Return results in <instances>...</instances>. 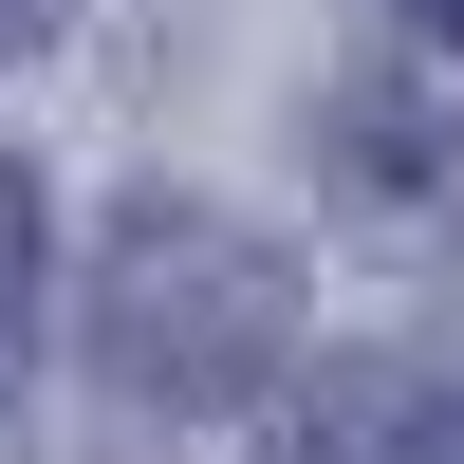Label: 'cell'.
I'll list each match as a JSON object with an SVG mask.
<instances>
[{
  "instance_id": "cell-1",
  "label": "cell",
  "mask_w": 464,
  "mask_h": 464,
  "mask_svg": "<svg viewBox=\"0 0 464 464\" xmlns=\"http://www.w3.org/2000/svg\"><path fill=\"white\" fill-rule=\"evenodd\" d=\"M279 353H297V260L186 186H149L93 260V372L130 409H242Z\"/></svg>"
},
{
  "instance_id": "cell-2",
  "label": "cell",
  "mask_w": 464,
  "mask_h": 464,
  "mask_svg": "<svg viewBox=\"0 0 464 464\" xmlns=\"http://www.w3.org/2000/svg\"><path fill=\"white\" fill-rule=\"evenodd\" d=\"M260 464H409V391H391V372H353V391L279 409V446H260Z\"/></svg>"
},
{
  "instance_id": "cell-3",
  "label": "cell",
  "mask_w": 464,
  "mask_h": 464,
  "mask_svg": "<svg viewBox=\"0 0 464 464\" xmlns=\"http://www.w3.org/2000/svg\"><path fill=\"white\" fill-rule=\"evenodd\" d=\"M19 353H37V186L0 168V391H19Z\"/></svg>"
},
{
  "instance_id": "cell-4",
  "label": "cell",
  "mask_w": 464,
  "mask_h": 464,
  "mask_svg": "<svg viewBox=\"0 0 464 464\" xmlns=\"http://www.w3.org/2000/svg\"><path fill=\"white\" fill-rule=\"evenodd\" d=\"M74 19V0H0V56H37V37H56Z\"/></svg>"
},
{
  "instance_id": "cell-5",
  "label": "cell",
  "mask_w": 464,
  "mask_h": 464,
  "mask_svg": "<svg viewBox=\"0 0 464 464\" xmlns=\"http://www.w3.org/2000/svg\"><path fill=\"white\" fill-rule=\"evenodd\" d=\"M428 37H464V0H428Z\"/></svg>"
}]
</instances>
